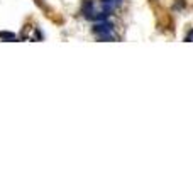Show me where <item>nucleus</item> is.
I'll return each instance as SVG.
<instances>
[{"label":"nucleus","instance_id":"f257e3e1","mask_svg":"<svg viewBox=\"0 0 193 169\" xmlns=\"http://www.w3.org/2000/svg\"><path fill=\"white\" fill-rule=\"evenodd\" d=\"M92 30H93V34H97V36H100V34H112L114 32V24L107 22V21H100L92 27Z\"/></svg>","mask_w":193,"mask_h":169},{"label":"nucleus","instance_id":"f03ea898","mask_svg":"<svg viewBox=\"0 0 193 169\" xmlns=\"http://www.w3.org/2000/svg\"><path fill=\"white\" fill-rule=\"evenodd\" d=\"M93 7H95V2H93V0H85V2H83V5H82L83 15H85V17L92 15V14H93Z\"/></svg>","mask_w":193,"mask_h":169},{"label":"nucleus","instance_id":"7ed1b4c3","mask_svg":"<svg viewBox=\"0 0 193 169\" xmlns=\"http://www.w3.org/2000/svg\"><path fill=\"white\" fill-rule=\"evenodd\" d=\"M0 39H4V41H15L17 39V36L14 32H7V30H0Z\"/></svg>","mask_w":193,"mask_h":169},{"label":"nucleus","instance_id":"20e7f679","mask_svg":"<svg viewBox=\"0 0 193 169\" xmlns=\"http://www.w3.org/2000/svg\"><path fill=\"white\" fill-rule=\"evenodd\" d=\"M185 5H186V0H176L175 5H173V8H175V10H181Z\"/></svg>","mask_w":193,"mask_h":169}]
</instances>
